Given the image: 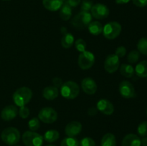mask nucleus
I'll list each match as a JSON object with an SVG mask.
<instances>
[{"mask_svg": "<svg viewBox=\"0 0 147 146\" xmlns=\"http://www.w3.org/2000/svg\"><path fill=\"white\" fill-rule=\"evenodd\" d=\"M38 117L42 122L50 124L55 122L57 119V113L53 108L50 107H43L39 112Z\"/></svg>", "mask_w": 147, "mask_h": 146, "instance_id": "7", "label": "nucleus"}, {"mask_svg": "<svg viewBox=\"0 0 147 146\" xmlns=\"http://www.w3.org/2000/svg\"><path fill=\"white\" fill-rule=\"evenodd\" d=\"M74 43V37L70 33L66 32L61 39V45L64 48H70Z\"/></svg>", "mask_w": 147, "mask_h": 146, "instance_id": "25", "label": "nucleus"}, {"mask_svg": "<svg viewBox=\"0 0 147 146\" xmlns=\"http://www.w3.org/2000/svg\"><path fill=\"white\" fill-rule=\"evenodd\" d=\"M32 97V92L29 87H22L17 89L13 94V100L19 107L25 106L28 104Z\"/></svg>", "mask_w": 147, "mask_h": 146, "instance_id": "1", "label": "nucleus"}, {"mask_svg": "<svg viewBox=\"0 0 147 146\" xmlns=\"http://www.w3.org/2000/svg\"><path fill=\"white\" fill-rule=\"evenodd\" d=\"M119 93L126 99H130L135 97V89L133 84L127 80H123L120 83L119 87Z\"/></svg>", "mask_w": 147, "mask_h": 146, "instance_id": "10", "label": "nucleus"}, {"mask_svg": "<svg viewBox=\"0 0 147 146\" xmlns=\"http://www.w3.org/2000/svg\"><path fill=\"white\" fill-rule=\"evenodd\" d=\"M93 7V2L91 0H83L81 4V11H88L89 12Z\"/></svg>", "mask_w": 147, "mask_h": 146, "instance_id": "32", "label": "nucleus"}, {"mask_svg": "<svg viewBox=\"0 0 147 146\" xmlns=\"http://www.w3.org/2000/svg\"><path fill=\"white\" fill-rule=\"evenodd\" d=\"M146 115H147V107H146Z\"/></svg>", "mask_w": 147, "mask_h": 146, "instance_id": "44", "label": "nucleus"}, {"mask_svg": "<svg viewBox=\"0 0 147 146\" xmlns=\"http://www.w3.org/2000/svg\"><path fill=\"white\" fill-rule=\"evenodd\" d=\"M59 94L58 88L55 86H47L43 90L42 95L46 100H53L57 98Z\"/></svg>", "mask_w": 147, "mask_h": 146, "instance_id": "18", "label": "nucleus"}, {"mask_svg": "<svg viewBox=\"0 0 147 146\" xmlns=\"http://www.w3.org/2000/svg\"><path fill=\"white\" fill-rule=\"evenodd\" d=\"M60 17L64 21H67L70 19L72 16L71 7L67 2L63 4L60 9Z\"/></svg>", "mask_w": 147, "mask_h": 146, "instance_id": "20", "label": "nucleus"}, {"mask_svg": "<svg viewBox=\"0 0 147 146\" xmlns=\"http://www.w3.org/2000/svg\"><path fill=\"white\" fill-rule=\"evenodd\" d=\"M121 146H142L141 139L135 134H128L123 137Z\"/></svg>", "mask_w": 147, "mask_h": 146, "instance_id": "16", "label": "nucleus"}, {"mask_svg": "<svg viewBox=\"0 0 147 146\" xmlns=\"http://www.w3.org/2000/svg\"><path fill=\"white\" fill-rule=\"evenodd\" d=\"M82 130L81 123L78 121H73L69 123L65 128V134L68 137H74L80 133Z\"/></svg>", "mask_w": 147, "mask_h": 146, "instance_id": "12", "label": "nucleus"}, {"mask_svg": "<svg viewBox=\"0 0 147 146\" xmlns=\"http://www.w3.org/2000/svg\"><path fill=\"white\" fill-rule=\"evenodd\" d=\"M92 21V15L88 11H80L72 19L71 24L77 29H83L88 27Z\"/></svg>", "mask_w": 147, "mask_h": 146, "instance_id": "4", "label": "nucleus"}, {"mask_svg": "<svg viewBox=\"0 0 147 146\" xmlns=\"http://www.w3.org/2000/svg\"><path fill=\"white\" fill-rule=\"evenodd\" d=\"M116 2L119 4H127L129 3L131 0H115Z\"/></svg>", "mask_w": 147, "mask_h": 146, "instance_id": "41", "label": "nucleus"}, {"mask_svg": "<svg viewBox=\"0 0 147 146\" xmlns=\"http://www.w3.org/2000/svg\"><path fill=\"white\" fill-rule=\"evenodd\" d=\"M75 46H76V50L78 52H83L86 51V42L82 39H78L75 42Z\"/></svg>", "mask_w": 147, "mask_h": 146, "instance_id": "31", "label": "nucleus"}, {"mask_svg": "<svg viewBox=\"0 0 147 146\" xmlns=\"http://www.w3.org/2000/svg\"><path fill=\"white\" fill-rule=\"evenodd\" d=\"M81 87L84 92L88 94H93L97 90L96 82L91 77H86L82 80Z\"/></svg>", "mask_w": 147, "mask_h": 146, "instance_id": "13", "label": "nucleus"}, {"mask_svg": "<svg viewBox=\"0 0 147 146\" xmlns=\"http://www.w3.org/2000/svg\"><path fill=\"white\" fill-rule=\"evenodd\" d=\"M17 146H20V145H17Z\"/></svg>", "mask_w": 147, "mask_h": 146, "instance_id": "46", "label": "nucleus"}, {"mask_svg": "<svg viewBox=\"0 0 147 146\" xmlns=\"http://www.w3.org/2000/svg\"><path fill=\"white\" fill-rule=\"evenodd\" d=\"M42 4L46 9L55 11L61 8L63 4V0H42Z\"/></svg>", "mask_w": 147, "mask_h": 146, "instance_id": "17", "label": "nucleus"}, {"mask_svg": "<svg viewBox=\"0 0 147 146\" xmlns=\"http://www.w3.org/2000/svg\"><path fill=\"white\" fill-rule=\"evenodd\" d=\"M19 114H20V116L22 118L26 119L30 115V110L25 106L20 107V110H19Z\"/></svg>", "mask_w": 147, "mask_h": 146, "instance_id": "34", "label": "nucleus"}, {"mask_svg": "<svg viewBox=\"0 0 147 146\" xmlns=\"http://www.w3.org/2000/svg\"><path fill=\"white\" fill-rule=\"evenodd\" d=\"M121 25L117 21H111L103 27V36L108 40H114L121 32Z\"/></svg>", "mask_w": 147, "mask_h": 146, "instance_id": "5", "label": "nucleus"}, {"mask_svg": "<svg viewBox=\"0 0 147 146\" xmlns=\"http://www.w3.org/2000/svg\"><path fill=\"white\" fill-rule=\"evenodd\" d=\"M120 73L125 77L130 78L134 74V69L131 64H122L120 67Z\"/></svg>", "mask_w": 147, "mask_h": 146, "instance_id": "23", "label": "nucleus"}, {"mask_svg": "<svg viewBox=\"0 0 147 146\" xmlns=\"http://www.w3.org/2000/svg\"><path fill=\"white\" fill-rule=\"evenodd\" d=\"M18 113V109L14 105L6 106L1 113V117L5 121H10L16 117Z\"/></svg>", "mask_w": 147, "mask_h": 146, "instance_id": "15", "label": "nucleus"}, {"mask_svg": "<svg viewBox=\"0 0 147 146\" xmlns=\"http://www.w3.org/2000/svg\"><path fill=\"white\" fill-rule=\"evenodd\" d=\"M60 146H79V142L75 137H65L62 140Z\"/></svg>", "mask_w": 147, "mask_h": 146, "instance_id": "27", "label": "nucleus"}, {"mask_svg": "<svg viewBox=\"0 0 147 146\" xmlns=\"http://www.w3.org/2000/svg\"><path fill=\"white\" fill-rule=\"evenodd\" d=\"M60 93L65 98L73 100L78 96L80 93V87L75 82L67 81L63 83L60 87Z\"/></svg>", "mask_w": 147, "mask_h": 146, "instance_id": "3", "label": "nucleus"}, {"mask_svg": "<svg viewBox=\"0 0 147 146\" xmlns=\"http://www.w3.org/2000/svg\"><path fill=\"white\" fill-rule=\"evenodd\" d=\"M2 1H9V0H2Z\"/></svg>", "mask_w": 147, "mask_h": 146, "instance_id": "43", "label": "nucleus"}, {"mask_svg": "<svg viewBox=\"0 0 147 146\" xmlns=\"http://www.w3.org/2000/svg\"><path fill=\"white\" fill-rule=\"evenodd\" d=\"M90 11L91 15L97 19H104L109 15V9L107 6L100 3L93 5Z\"/></svg>", "mask_w": 147, "mask_h": 146, "instance_id": "9", "label": "nucleus"}, {"mask_svg": "<svg viewBox=\"0 0 147 146\" xmlns=\"http://www.w3.org/2000/svg\"></svg>", "mask_w": 147, "mask_h": 146, "instance_id": "47", "label": "nucleus"}, {"mask_svg": "<svg viewBox=\"0 0 147 146\" xmlns=\"http://www.w3.org/2000/svg\"><path fill=\"white\" fill-rule=\"evenodd\" d=\"M119 57L116 54H109L105 60L104 68L107 72L112 74L116 72L119 67Z\"/></svg>", "mask_w": 147, "mask_h": 146, "instance_id": "11", "label": "nucleus"}, {"mask_svg": "<svg viewBox=\"0 0 147 146\" xmlns=\"http://www.w3.org/2000/svg\"><path fill=\"white\" fill-rule=\"evenodd\" d=\"M101 146H116V139L112 133H106L102 137Z\"/></svg>", "mask_w": 147, "mask_h": 146, "instance_id": "22", "label": "nucleus"}, {"mask_svg": "<svg viewBox=\"0 0 147 146\" xmlns=\"http://www.w3.org/2000/svg\"><path fill=\"white\" fill-rule=\"evenodd\" d=\"M95 62V56L92 52L84 51L78 57V65L82 70H88L93 67Z\"/></svg>", "mask_w": 147, "mask_h": 146, "instance_id": "8", "label": "nucleus"}, {"mask_svg": "<svg viewBox=\"0 0 147 146\" xmlns=\"http://www.w3.org/2000/svg\"><path fill=\"white\" fill-rule=\"evenodd\" d=\"M67 3L71 7H76L80 3V0H67Z\"/></svg>", "mask_w": 147, "mask_h": 146, "instance_id": "38", "label": "nucleus"}, {"mask_svg": "<svg viewBox=\"0 0 147 146\" xmlns=\"http://www.w3.org/2000/svg\"><path fill=\"white\" fill-rule=\"evenodd\" d=\"M126 49L123 46H120V47H117V49L116 50L115 52V54L118 57H123L126 55Z\"/></svg>", "mask_w": 147, "mask_h": 146, "instance_id": "35", "label": "nucleus"}, {"mask_svg": "<svg viewBox=\"0 0 147 146\" xmlns=\"http://www.w3.org/2000/svg\"><path fill=\"white\" fill-rule=\"evenodd\" d=\"M139 58H140V53L138 50H132L129 52L128 54L127 60L129 63L131 64H135L139 61Z\"/></svg>", "mask_w": 147, "mask_h": 146, "instance_id": "28", "label": "nucleus"}, {"mask_svg": "<svg viewBox=\"0 0 147 146\" xmlns=\"http://www.w3.org/2000/svg\"><path fill=\"white\" fill-rule=\"evenodd\" d=\"M88 29L89 32L93 35H99L103 32V27L102 24L99 21H91L88 26Z\"/></svg>", "mask_w": 147, "mask_h": 146, "instance_id": "19", "label": "nucleus"}, {"mask_svg": "<svg viewBox=\"0 0 147 146\" xmlns=\"http://www.w3.org/2000/svg\"><path fill=\"white\" fill-rule=\"evenodd\" d=\"M28 126L29 128L30 129L31 131H36V130H37L40 128V120H39V119L37 118V117H33V118H32L31 120L29 121Z\"/></svg>", "mask_w": 147, "mask_h": 146, "instance_id": "29", "label": "nucleus"}, {"mask_svg": "<svg viewBox=\"0 0 147 146\" xmlns=\"http://www.w3.org/2000/svg\"><path fill=\"white\" fill-rule=\"evenodd\" d=\"M146 80H147V77H146Z\"/></svg>", "mask_w": 147, "mask_h": 146, "instance_id": "45", "label": "nucleus"}, {"mask_svg": "<svg viewBox=\"0 0 147 146\" xmlns=\"http://www.w3.org/2000/svg\"><path fill=\"white\" fill-rule=\"evenodd\" d=\"M133 3L138 7H144L147 6V0H133Z\"/></svg>", "mask_w": 147, "mask_h": 146, "instance_id": "36", "label": "nucleus"}, {"mask_svg": "<svg viewBox=\"0 0 147 146\" xmlns=\"http://www.w3.org/2000/svg\"><path fill=\"white\" fill-rule=\"evenodd\" d=\"M137 50L139 53L147 55V37H142L139 40L137 44Z\"/></svg>", "mask_w": 147, "mask_h": 146, "instance_id": "26", "label": "nucleus"}, {"mask_svg": "<svg viewBox=\"0 0 147 146\" xmlns=\"http://www.w3.org/2000/svg\"><path fill=\"white\" fill-rule=\"evenodd\" d=\"M53 84H54L55 87H57V88H58V87H61V86L63 85V84L62 80L60 78H59V77H55V78H53Z\"/></svg>", "mask_w": 147, "mask_h": 146, "instance_id": "37", "label": "nucleus"}, {"mask_svg": "<svg viewBox=\"0 0 147 146\" xmlns=\"http://www.w3.org/2000/svg\"><path fill=\"white\" fill-rule=\"evenodd\" d=\"M136 75L139 77H147V60L140 62L138 63L134 70Z\"/></svg>", "mask_w": 147, "mask_h": 146, "instance_id": "21", "label": "nucleus"}, {"mask_svg": "<svg viewBox=\"0 0 147 146\" xmlns=\"http://www.w3.org/2000/svg\"><path fill=\"white\" fill-rule=\"evenodd\" d=\"M80 146H96L95 141L91 137H86L82 139L80 142Z\"/></svg>", "mask_w": 147, "mask_h": 146, "instance_id": "33", "label": "nucleus"}, {"mask_svg": "<svg viewBox=\"0 0 147 146\" xmlns=\"http://www.w3.org/2000/svg\"><path fill=\"white\" fill-rule=\"evenodd\" d=\"M141 145L147 146V137H143V138L141 140Z\"/></svg>", "mask_w": 147, "mask_h": 146, "instance_id": "40", "label": "nucleus"}, {"mask_svg": "<svg viewBox=\"0 0 147 146\" xmlns=\"http://www.w3.org/2000/svg\"><path fill=\"white\" fill-rule=\"evenodd\" d=\"M97 110L106 115H111L114 112V107L109 100L102 99L98 102Z\"/></svg>", "mask_w": 147, "mask_h": 146, "instance_id": "14", "label": "nucleus"}, {"mask_svg": "<svg viewBox=\"0 0 147 146\" xmlns=\"http://www.w3.org/2000/svg\"><path fill=\"white\" fill-rule=\"evenodd\" d=\"M138 134L142 137L147 136V121H144L139 125L137 128Z\"/></svg>", "mask_w": 147, "mask_h": 146, "instance_id": "30", "label": "nucleus"}, {"mask_svg": "<svg viewBox=\"0 0 147 146\" xmlns=\"http://www.w3.org/2000/svg\"><path fill=\"white\" fill-rule=\"evenodd\" d=\"M88 113L89 115H95L97 114V108H96V107H90V109L88 110Z\"/></svg>", "mask_w": 147, "mask_h": 146, "instance_id": "39", "label": "nucleus"}, {"mask_svg": "<svg viewBox=\"0 0 147 146\" xmlns=\"http://www.w3.org/2000/svg\"><path fill=\"white\" fill-rule=\"evenodd\" d=\"M22 141L25 146H42L44 138L34 131H26L22 135Z\"/></svg>", "mask_w": 147, "mask_h": 146, "instance_id": "6", "label": "nucleus"}, {"mask_svg": "<svg viewBox=\"0 0 147 146\" xmlns=\"http://www.w3.org/2000/svg\"><path fill=\"white\" fill-rule=\"evenodd\" d=\"M20 133L17 128L13 127L4 129L1 134V139L7 145L12 146L18 143L20 140Z\"/></svg>", "mask_w": 147, "mask_h": 146, "instance_id": "2", "label": "nucleus"}, {"mask_svg": "<svg viewBox=\"0 0 147 146\" xmlns=\"http://www.w3.org/2000/svg\"><path fill=\"white\" fill-rule=\"evenodd\" d=\"M47 146H55V145H47Z\"/></svg>", "mask_w": 147, "mask_h": 146, "instance_id": "42", "label": "nucleus"}, {"mask_svg": "<svg viewBox=\"0 0 147 146\" xmlns=\"http://www.w3.org/2000/svg\"><path fill=\"white\" fill-rule=\"evenodd\" d=\"M59 137H60V133L58 131L55 130H50L45 133L43 138L47 143H53L58 140Z\"/></svg>", "mask_w": 147, "mask_h": 146, "instance_id": "24", "label": "nucleus"}]
</instances>
